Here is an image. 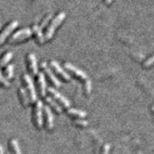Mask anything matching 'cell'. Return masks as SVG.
I'll return each mask as SVG.
<instances>
[{
    "label": "cell",
    "mask_w": 154,
    "mask_h": 154,
    "mask_svg": "<svg viewBox=\"0 0 154 154\" xmlns=\"http://www.w3.org/2000/svg\"><path fill=\"white\" fill-rule=\"evenodd\" d=\"M72 123H73L75 126H79V127H86L89 124V122L85 119H75L72 120Z\"/></svg>",
    "instance_id": "44dd1931"
},
{
    "label": "cell",
    "mask_w": 154,
    "mask_h": 154,
    "mask_svg": "<svg viewBox=\"0 0 154 154\" xmlns=\"http://www.w3.org/2000/svg\"><path fill=\"white\" fill-rule=\"evenodd\" d=\"M9 146H10V149L13 154H23L20 146H19V142L16 139H11L9 141Z\"/></svg>",
    "instance_id": "ac0fdd59"
},
{
    "label": "cell",
    "mask_w": 154,
    "mask_h": 154,
    "mask_svg": "<svg viewBox=\"0 0 154 154\" xmlns=\"http://www.w3.org/2000/svg\"><path fill=\"white\" fill-rule=\"evenodd\" d=\"M51 18H52V15L48 14L47 16H45V17L43 18V19H42V21H41V23H40V25H39V26H40L42 29H43L44 27L46 26V25H47V23H49V21L51 19Z\"/></svg>",
    "instance_id": "603a6c76"
},
{
    "label": "cell",
    "mask_w": 154,
    "mask_h": 154,
    "mask_svg": "<svg viewBox=\"0 0 154 154\" xmlns=\"http://www.w3.org/2000/svg\"><path fill=\"white\" fill-rule=\"evenodd\" d=\"M109 150H110V144L106 143L103 146L100 154H109Z\"/></svg>",
    "instance_id": "d4e9b609"
},
{
    "label": "cell",
    "mask_w": 154,
    "mask_h": 154,
    "mask_svg": "<svg viewBox=\"0 0 154 154\" xmlns=\"http://www.w3.org/2000/svg\"><path fill=\"white\" fill-rule=\"evenodd\" d=\"M103 2L106 5H109L112 2V0H103Z\"/></svg>",
    "instance_id": "484cf974"
},
{
    "label": "cell",
    "mask_w": 154,
    "mask_h": 154,
    "mask_svg": "<svg viewBox=\"0 0 154 154\" xmlns=\"http://www.w3.org/2000/svg\"><path fill=\"white\" fill-rule=\"evenodd\" d=\"M152 111H154V106H153L152 107Z\"/></svg>",
    "instance_id": "83f0119b"
},
{
    "label": "cell",
    "mask_w": 154,
    "mask_h": 154,
    "mask_svg": "<svg viewBox=\"0 0 154 154\" xmlns=\"http://www.w3.org/2000/svg\"><path fill=\"white\" fill-rule=\"evenodd\" d=\"M6 154H11V153H10V152H7V153H6Z\"/></svg>",
    "instance_id": "f1b7e54d"
},
{
    "label": "cell",
    "mask_w": 154,
    "mask_h": 154,
    "mask_svg": "<svg viewBox=\"0 0 154 154\" xmlns=\"http://www.w3.org/2000/svg\"><path fill=\"white\" fill-rule=\"evenodd\" d=\"M66 18V13L64 12H60L54 19H53V21L51 22L48 28L46 29V32H45V40L49 41L50 40L52 37H53V34H54L55 31L56 29L60 26V25L63 22V20Z\"/></svg>",
    "instance_id": "6da1fadb"
},
{
    "label": "cell",
    "mask_w": 154,
    "mask_h": 154,
    "mask_svg": "<svg viewBox=\"0 0 154 154\" xmlns=\"http://www.w3.org/2000/svg\"><path fill=\"white\" fill-rule=\"evenodd\" d=\"M36 82L39 94L42 97H45L46 92V80H45V75H44V74L42 72H38L37 74Z\"/></svg>",
    "instance_id": "8fae6325"
},
{
    "label": "cell",
    "mask_w": 154,
    "mask_h": 154,
    "mask_svg": "<svg viewBox=\"0 0 154 154\" xmlns=\"http://www.w3.org/2000/svg\"><path fill=\"white\" fill-rule=\"evenodd\" d=\"M32 31H33V35H35L36 42L39 44H43L45 42V37L42 34V29L39 26V25H33L32 26Z\"/></svg>",
    "instance_id": "5bb4252c"
},
{
    "label": "cell",
    "mask_w": 154,
    "mask_h": 154,
    "mask_svg": "<svg viewBox=\"0 0 154 154\" xmlns=\"http://www.w3.org/2000/svg\"><path fill=\"white\" fill-rule=\"evenodd\" d=\"M50 66L52 67V69H53V70H54L55 72H56L57 75H60L61 78H63L64 80L66 81L70 80V79H71L70 75L66 72L65 70H63V69L60 66V64H59L57 62L55 61V60H52V61L50 62Z\"/></svg>",
    "instance_id": "30bf717a"
},
{
    "label": "cell",
    "mask_w": 154,
    "mask_h": 154,
    "mask_svg": "<svg viewBox=\"0 0 154 154\" xmlns=\"http://www.w3.org/2000/svg\"><path fill=\"white\" fill-rule=\"evenodd\" d=\"M0 154H5L4 153V150H3V147L0 144Z\"/></svg>",
    "instance_id": "4316f807"
},
{
    "label": "cell",
    "mask_w": 154,
    "mask_h": 154,
    "mask_svg": "<svg viewBox=\"0 0 154 154\" xmlns=\"http://www.w3.org/2000/svg\"><path fill=\"white\" fill-rule=\"evenodd\" d=\"M45 100H46V103L50 106L51 108L53 109V110L56 112V113L59 114V115L62 113V112H63L62 108L60 106L58 105L57 103H56L53 99L51 98L50 96H46V97H45Z\"/></svg>",
    "instance_id": "e0dca14e"
},
{
    "label": "cell",
    "mask_w": 154,
    "mask_h": 154,
    "mask_svg": "<svg viewBox=\"0 0 154 154\" xmlns=\"http://www.w3.org/2000/svg\"><path fill=\"white\" fill-rule=\"evenodd\" d=\"M13 57V53L12 52H5V53L2 54V56L0 57V68H3L5 67L8 63L11 61V60Z\"/></svg>",
    "instance_id": "2e32d148"
},
{
    "label": "cell",
    "mask_w": 154,
    "mask_h": 154,
    "mask_svg": "<svg viewBox=\"0 0 154 154\" xmlns=\"http://www.w3.org/2000/svg\"><path fill=\"white\" fill-rule=\"evenodd\" d=\"M0 28H1V24H0Z\"/></svg>",
    "instance_id": "f546056e"
},
{
    "label": "cell",
    "mask_w": 154,
    "mask_h": 154,
    "mask_svg": "<svg viewBox=\"0 0 154 154\" xmlns=\"http://www.w3.org/2000/svg\"><path fill=\"white\" fill-rule=\"evenodd\" d=\"M14 65L13 64H9L5 67L3 75L8 80H10L13 78L14 75Z\"/></svg>",
    "instance_id": "d6986e66"
},
{
    "label": "cell",
    "mask_w": 154,
    "mask_h": 154,
    "mask_svg": "<svg viewBox=\"0 0 154 154\" xmlns=\"http://www.w3.org/2000/svg\"><path fill=\"white\" fill-rule=\"evenodd\" d=\"M42 103L40 100H38L35 103V105L32 110V121L35 127L40 130L42 127L43 120H42Z\"/></svg>",
    "instance_id": "3957f363"
},
{
    "label": "cell",
    "mask_w": 154,
    "mask_h": 154,
    "mask_svg": "<svg viewBox=\"0 0 154 154\" xmlns=\"http://www.w3.org/2000/svg\"><path fill=\"white\" fill-rule=\"evenodd\" d=\"M152 64H154V55H152L151 57H149L146 61L144 62L143 66L144 68H147V67H149L150 66H152Z\"/></svg>",
    "instance_id": "cb8c5ba5"
},
{
    "label": "cell",
    "mask_w": 154,
    "mask_h": 154,
    "mask_svg": "<svg viewBox=\"0 0 154 154\" xmlns=\"http://www.w3.org/2000/svg\"><path fill=\"white\" fill-rule=\"evenodd\" d=\"M22 79H23V82L25 87L26 88V91L28 93L29 96L30 102L32 103H34L37 101V94L31 77L29 74L24 73L22 77Z\"/></svg>",
    "instance_id": "7a4b0ae2"
},
{
    "label": "cell",
    "mask_w": 154,
    "mask_h": 154,
    "mask_svg": "<svg viewBox=\"0 0 154 154\" xmlns=\"http://www.w3.org/2000/svg\"><path fill=\"white\" fill-rule=\"evenodd\" d=\"M18 26H19V22L17 20H13L5 26V28L0 32V46H2V44L5 42L6 38L9 36V35L12 33V32L17 28Z\"/></svg>",
    "instance_id": "5b68a950"
},
{
    "label": "cell",
    "mask_w": 154,
    "mask_h": 154,
    "mask_svg": "<svg viewBox=\"0 0 154 154\" xmlns=\"http://www.w3.org/2000/svg\"><path fill=\"white\" fill-rule=\"evenodd\" d=\"M0 85L5 88H9L11 85L9 80H8L1 72H0Z\"/></svg>",
    "instance_id": "7402d4cb"
},
{
    "label": "cell",
    "mask_w": 154,
    "mask_h": 154,
    "mask_svg": "<svg viewBox=\"0 0 154 154\" xmlns=\"http://www.w3.org/2000/svg\"><path fill=\"white\" fill-rule=\"evenodd\" d=\"M18 95H19V100L21 102L23 107H25V108L28 107L29 105L30 99L26 90L23 87H19V90H18Z\"/></svg>",
    "instance_id": "4fadbf2b"
},
{
    "label": "cell",
    "mask_w": 154,
    "mask_h": 154,
    "mask_svg": "<svg viewBox=\"0 0 154 154\" xmlns=\"http://www.w3.org/2000/svg\"><path fill=\"white\" fill-rule=\"evenodd\" d=\"M40 66L41 68H42V69L43 70V72H45L46 76H47L49 82H50L53 86H56V87H60V86H61V82L59 81V79H58L56 76H55V75L53 73V72L51 71L50 69L49 68V66H47V63H46V62H42V63H41Z\"/></svg>",
    "instance_id": "8992f818"
},
{
    "label": "cell",
    "mask_w": 154,
    "mask_h": 154,
    "mask_svg": "<svg viewBox=\"0 0 154 154\" xmlns=\"http://www.w3.org/2000/svg\"><path fill=\"white\" fill-rule=\"evenodd\" d=\"M27 67L29 73L32 75L38 74V65H37V60L34 53H29L26 56Z\"/></svg>",
    "instance_id": "52a82bcc"
},
{
    "label": "cell",
    "mask_w": 154,
    "mask_h": 154,
    "mask_svg": "<svg viewBox=\"0 0 154 154\" xmlns=\"http://www.w3.org/2000/svg\"><path fill=\"white\" fill-rule=\"evenodd\" d=\"M33 34V31L32 28H25L16 31L15 33L12 35L9 39V43H15L24 41L25 39L29 38Z\"/></svg>",
    "instance_id": "277c9868"
},
{
    "label": "cell",
    "mask_w": 154,
    "mask_h": 154,
    "mask_svg": "<svg viewBox=\"0 0 154 154\" xmlns=\"http://www.w3.org/2000/svg\"><path fill=\"white\" fill-rule=\"evenodd\" d=\"M45 112V128L47 130H51L53 128V116L51 109L48 106L44 107Z\"/></svg>",
    "instance_id": "7c38bea8"
},
{
    "label": "cell",
    "mask_w": 154,
    "mask_h": 154,
    "mask_svg": "<svg viewBox=\"0 0 154 154\" xmlns=\"http://www.w3.org/2000/svg\"><path fill=\"white\" fill-rule=\"evenodd\" d=\"M48 92H49V94L53 96V98L56 99V100L60 102V103L65 107V108H69L70 106V103L68 100V99L66 98L65 96H63L60 92H58L57 90L54 89L53 87H49L48 89Z\"/></svg>",
    "instance_id": "9c48e42d"
},
{
    "label": "cell",
    "mask_w": 154,
    "mask_h": 154,
    "mask_svg": "<svg viewBox=\"0 0 154 154\" xmlns=\"http://www.w3.org/2000/svg\"><path fill=\"white\" fill-rule=\"evenodd\" d=\"M64 67H65L66 69L68 70L69 72L73 74L75 76L78 77L79 79H83V80H86V79H88V75H86V73L84 71H82L80 69L77 68L76 66H73L70 63H64Z\"/></svg>",
    "instance_id": "ba28073f"
},
{
    "label": "cell",
    "mask_w": 154,
    "mask_h": 154,
    "mask_svg": "<svg viewBox=\"0 0 154 154\" xmlns=\"http://www.w3.org/2000/svg\"><path fill=\"white\" fill-rule=\"evenodd\" d=\"M66 112L69 116H73V117L80 118V119L81 118H85L87 116V112L86 111L80 110V109L74 108L68 109Z\"/></svg>",
    "instance_id": "9a60e30c"
},
{
    "label": "cell",
    "mask_w": 154,
    "mask_h": 154,
    "mask_svg": "<svg viewBox=\"0 0 154 154\" xmlns=\"http://www.w3.org/2000/svg\"><path fill=\"white\" fill-rule=\"evenodd\" d=\"M83 91L86 96H89L92 91V82L90 79H86L83 84Z\"/></svg>",
    "instance_id": "ffe728a7"
}]
</instances>
